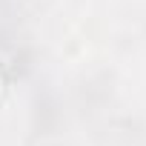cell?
<instances>
[{
	"instance_id": "6da1fadb",
	"label": "cell",
	"mask_w": 146,
	"mask_h": 146,
	"mask_svg": "<svg viewBox=\"0 0 146 146\" xmlns=\"http://www.w3.org/2000/svg\"><path fill=\"white\" fill-rule=\"evenodd\" d=\"M3 89H6V78H3V69H0V100H3Z\"/></svg>"
}]
</instances>
